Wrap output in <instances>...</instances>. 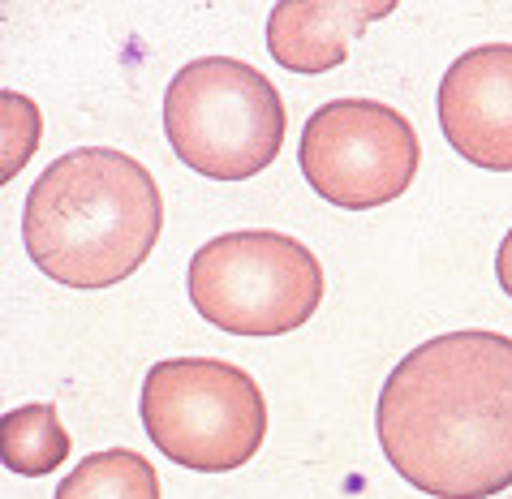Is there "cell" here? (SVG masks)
Listing matches in <instances>:
<instances>
[{
    "label": "cell",
    "mask_w": 512,
    "mask_h": 499,
    "mask_svg": "<svg viewBox=\"0 0 512 499\" xmlns=\"http://www.w3.org/2000/svg\"><path fill=\"white\" fill-rule=\"evenodd\" d=\"M379 448L431 499H495L512 487V336H431L379 388Z\"/></svg>",
    "instance_id": "obj_1"
},
{
    "label": "cell",
    "mask_w": 512,
    "mask_h": 499,
    "mask_svg": "<svg viewBox=\"0 0 512 499\" xmlns=\"http://www.w3.org/2000/svg\"><path fill=\"white\" fill-rule=\"evenodd\" d=\"M164 233L155 177L117 147L65 151L35 177L22 207V246L65 289H112L151 259Z\"/></svg>",
    "instance_id": "obj_2"
},
{
    "label": "cell",
    "mask_w": 512,
    "mask_h": 499,
    "mask_svg": "<svg viewBox=\"0 0 512 499\" xmlns=\"http://www.w3.org/2000/svg\"><path fill=\"white\" fill-rule=\"evenodd\" d=\"M164 134L198 177L250 181L284 151V99L237 56H198L164 91Z\"/></svg>",
    "instance_id": "obj_3"
},
{
    "label": "cell",
    "mask_w": 512,
    "mask_h": 499,
    "mask_svg": "<svg viewBox=\"0 0 512 499\" xmlns=\"http://www.w3.org/2000/svg\"><path fill=\"white\" fill-rule=\"evenodd\" d=\"M138 413L160 456L194 474H229L267 439V396L224 358H168L142 379Z\"/></svg>",
    "instance_id": "obj_4"
},
{
    "label": "cell",
    "mask_w": 512,
    "mask_h": 499,
    "mask_svg": "<svg viewBox=\"0 0 512 499\" xmlns=\"http://www.w3.org/2000/svg\"><path fill=\"white\" fill-rule=\"evenodd\" d=\"M186 293L198 319L229 336H284L315 319L327 280L302 241L272 228H237L194 250Z\"/></svg>",
    "instance_id": "obj_5"
},
{
    "label": "cell",
    "mask_w": 512,
    "mask_h": 499,
    "mask_svg": "<svg viewBox=\"0 0 512 499\" xmlns=\"http://www.w3.org/2000/svg\"><path fill=\"white\" fill-rule=\"evenodd\" d=\"M297 164L323 203L375 211L396 203L418 177L422 142L405 112L379 99H332L310 112Z\"/></svg>",
    "instance_id": "obj_6"
},
{
    "label": "cell",
    "mask_w": 512,
    "mask_h": 499,
    "mask_svg": "<svg viewBox=\"0 0 512 499\" xmlns=\"http://www.w3.org/2000/svg\"><path fill=\"white\" fill-rule=\"evenodd\" d=\"M448 147L487 173H512V44H478L448 65L435 95Z\"/></svg>",
    "instance_id": "obj_7"
},
{
    "label": "cell",
    "mask_w": 512,
    "mask_h": 499,
    "mask_svg": "<svg viewBox=\"0 0 512 499\" xmlns=\"http://www.w3.org/2000/svg\"><path fill=\"white\" fill-rule=\"evenodd\" d=\"M392 13L396 0H280L267 18V52L289 74H327L349 61L366 26Z\"/></svg>",
    "instance_id": "obj_8"
},
{
    "label": "cell",
    "mask_w": 512,
    "mask_h": 499,
    "mask_svg": "<svg viewBox=\"0 0 512 499\" xmlns=\"http://www.w3.org/2000/svg\"><path fill=\"white\" fill-rule=\"evenodd\" d=\"M69 431L56 418V405H18L0 418V461L9 474L44 478L69 461Z\"/></svg>",
    "instance_id": "obj_9"
},
{
    "label": "cell",
    "mask_w": 512,
    "mask_h": 499,
    "mask_svg": "<svg viewBox=\"0 0 512 499\" xmlns=\"http://www.w3.org/2000/svg\"><path fill=\"white\" fill-rule=\"evenodd\" d=\"M52 499H160V474L134 448H108L82 456Z\"/></svg>",
    "instance_id": "obj_10"
},
{
    "label": "cell",
    "mask_w": 512,
    "mask_h": 499,
    "mask_svg": "<svg viewBox=\"0 0 512 499\" xmlns=\"http://www.w3.org/2000/svg\"><path fill=\"white\" fill-rule=\"evenodd\" d=\"M0 112H5V168H0V181H13L26 168V160L39 147V134H44V117H39V104L22 91H5L0 95Z\"/></svg>",
    "instance_id": "obj_11"
},
{
    "label": "cell",
    "mask_w": 512,
    "mask_h": 499,
    "mask_svg": "<svg viewBox=\"0 0 512 499\" xmlns=\"http://www.w3.org/2000/svg\"><path fill=\"white\" fill-rule=\"evenodd\" d=\"M495 280H500V289L512 297V228L504 233L500 250H495Z\"/></svg>",
    "instance_id": "obj_12"
}]
</instances>
